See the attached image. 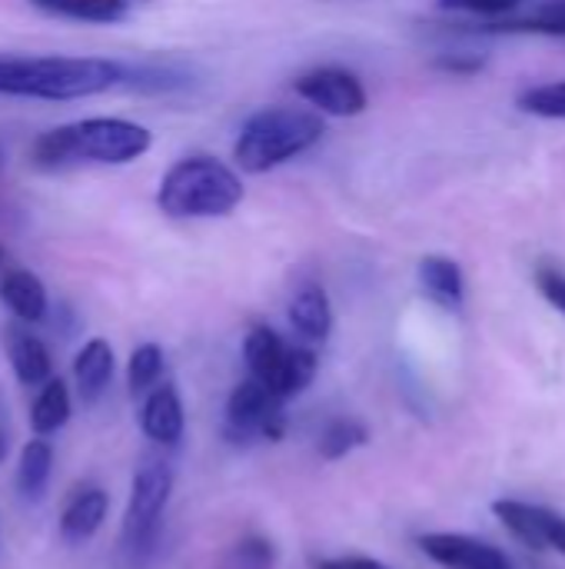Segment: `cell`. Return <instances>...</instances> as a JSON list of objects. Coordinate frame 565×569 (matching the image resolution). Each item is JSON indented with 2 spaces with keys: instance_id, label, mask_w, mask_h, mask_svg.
<instances>
[{
  "instance_id": "1",
  "label": "cell",
  "mask_w": 565,
  "mask_h": 569,
  "mask_svg": "<svg viewBox=\"0 0 565 569\" xmlns=\"http://www.w3.org/2000/svg\"><path fill=\"white\" fill-rule=\"evenodd\" d=\"M123 63L110 57H0V93L30 100H83L120 87Z\"/></svg>"
},
{
  "instance_id": "2",
  "label": "cell",
  "mask_w": 565,
  "mask_h": 569,
  "mask_svg": "<svg viewBox=\"0 0 565 569\" xmlns=\"http://www.w3.org/2000/svg\"><path fill=\"white\" fill-rule=\"evenodd\" d=\"M153 143V133L143 123L123 117H87L47 130L33 143V163L40 170H63L77 163H133Z\"/></svg>"
},
{
  "instance_id": "3",
  "label": "cell",
  "mask_w": 565,
  "mask_h": 569,
  "mask_svg": "<svg viewBox=\"0 0 565 569\" xmlns=\"http://www.w3.org/2000/svg\"><path fill=\"white\" fill-rule=\"evenodd\" d=\"M326 133L323 113L306 107H263L256 110L233 147L236 163L246 173H270L286 160L316 147Z\"/></svg>"
},
{
  "instance_id": "4",
  "label": "cell",
  "mask_w": 565,
  "mask_h": 569,
  "mask_svg": "<svg viewBox=\"0 0 565 569\" xmlns=\"http://www.w3.org/2000/svg\"><path fill=\"white\" fill-rule=\"evenodd\" d=\"M243 200V180L236 170L213 157H186L176 160L160 187H157V207L167 217L176 220H210L226 217Z\"/></svg>"
},
{
  "instance_id": "5",
  "label": "cell",
  "mask_w": 565,
  "mask_h": 569,
  "mask_svg": "<svg viewBox=\"0 0 565 569\" xmlns=\"http://www.w3.org/2000/svg\"><path fill=\"white\" fill-rule=\"evenodd\" d=\"M170 493H173L170 467L160 460H147L130 483V503H127V517H123V550L127 553L140 557V553L153 550Z\"/></svg>"
},
{
  "instance_id": "6",
  "label": "cell",
  "mask_w": 565,
  "mask_h": 569,
  "mask_svg": "<svg viewBox=\"0 0 565 569\" xmlns=\"http://www.w3.org/2000/svg\"><path fill=\"white\" fill-rule=\"evenodd\" d=\"M286 433V417H283V400H276L260 380H243L230 400H226V440L233 443H250L253 437L266 440H283Z\"/></svg>"
},
{
  "instance_id": "7",
  "label": "cell",
  "mask_w": 565,
  "mask_h": 569,
  "mask_svg": "<svg viewBox=\"0 0 565 569\" xmlns=\"http://www.w3.org/2000/svg\"><path fill=\"white\" fill-rule=\"evenodd\" d=\"M293 90L326 117H360L366 110V90L360 77L343 67H316L296 77Z\"/></svg>"
},
{
  "instance_id": "8",
  "label": "cell",
  "mask_w": 565,
  "mask_h": 569,
  "mask_svg": "<svg viewBox=\"0 0 565 569\" xmlns=\"http://www.w3.org/2000/svg\"><path fill=\"white\" fill-rule=\"evenodd\" d=\"M420 550L446 569H513V560L486 540L466 533H426Z\"/></svg>"
},
{
  "instance_id": "9",
  "label": "cell",
  "mask_w": 565,
  "mask_h": 569,
  "mask_svg": "<svg viewBox=\"0 0 565 569\" xmlns=\"http://www.w3.org/2000/svg\"><path fill=\"white\" fill-rule=\"evenodd\" d=\"M140 423H143V433L150 440H157L163 447H173L183 437V403H180L176 387H170V383L157 387L143 403Z\"/></svg>"
},
{
  "instance_id": "10",
  "label": "cell",
  "mask_w": 565,
  "mask_h": 569,
  "mask_svg": "<svg viewBox=\"0 0 565 569\" xmlns=\"http://www.w3.org/2000/svg\"><path fill=\"white\" fill-rule=\"evenodd\" d=\"M73 380H77V393L83 403L100 400V393L110 387L113 380V347L100 337L87 340L83 350L73 360Z\"/></svg>"
},
{
  "instance_id": "11",
  "label": "cell",
  "mask_w": 565,
  "mask_h": 569,
  "mask_svg": "<svg viewBox=\"0 0 565 569\" xmlns=\"http://www.w3.org/2000/svg\"><path fill=\"white\" fill-rule=\"evenodd\" d=\"M107 510H110V500H107L103 490H97V487L80 490V493L67 503V510H63V517H60V537H63L67 543H87V540L97 537V530L103 527Z\"/></svg>"
},
{
  "instance_id": "12",
  "label": "cell",
  "mask_w": 565,
  "mask_h": 569,
  "mask_svg": "<svg viewBox=\"0 0 565 569\" xmlns=\"http://www.w3.org/2000/svg\"><path fill=\"white\" fill-rule=\"evenodd\" d=\"M290 323L306 340H326L333 330V307L320 283H306L290 300Z\"/></svg>"
},
{
  "instance_id": "13",
  "label": "cell",
  "mask_w": 565,
  "mask_h": 569,
  "mask_svg": "<svg viewBox=\"0 0 565 569\" xmlns=\"http://www.w3.org/2000/svg\"><path fill=\"white\" fill-rule=\"evenodd\" d=\"M0 300L23 323H40L47 317V290H43L40 277H33L30 270H10V273H3V280H0Z\"/></svg>"
},
{
  "instance_id": "14",
  "label": "cell",
  "mask_w": 565,
  "mask_h": 569,
  "mask_svg": "<svg viewBox=\"0 0 565 569\" xmlns=\"http://www.w3.org/2000/svg\"><path fill=\"white\" fill-rule=\"evenodd\" d=\"M7 357L23 387H37L50 380V353L30 330H20V327L7 330Z\"/></svg>"
},
{
  "instance_id": "15",
  "label": "cell",
  "mask_w": 565,
  "mask_h": 569,
  "mask_svg": "<svg viewBox=\"0 0 565 569\" xmlns=\"http://www.w3.org/2000/svg\"><path fill=\"white\" fill-rule=\"evenodd\" d=\"M420 283L423 290L446 310L463 307V270L450 257H423L420 263Z\"/></svg>"
},
{
  "instance_id": "16",
  "label": "cell",
  "mask_w": 565,
  "mask_h": 569,
  "mask_svg": "<svg viewBox=\"0 0 565 569\" xmlns=\"http://www.w3.org/2000/svg\"><path fill=\"white\" fill-rule=\"evenodd\" d=\"M286 350L290 347L280 340L276 330L253 327L246 333V343H243V357H246V367H250L253 380H260L263 387H270L273 377H276V370H280V363H283V357H286Z\"/></svg>"
},
{
  "instance_id": "17",
  "label": "cell",
  "mask_w": 565,
  "mask_h": 569,
  "mask_svg": "<svg viewBox=\"0 0 565 569\" xmlns=\"http://www.w3.org/2000/svg\"><path fill=\"white\" fill-rule=\"evenodd\" d=\"M543 510L539 503H523V500H496L493 503V513L496 520L526 547L533 550H546L543 547Z\"/></svg>"
},
{
  "instance_id": "18",
  "label": "cell",
  "mask_w": 565,
  "mask_h": 569,
  "mask_svg": "<svg viewBox=\"0 0 565 569\" xmlns=\"http://www.w3.org/2000/svg\"><path fill=\"white\" fill-rule=\"evenodd\" d=\"M316 367H320V360H316L313 350L290 347L286 357H283V363H280V370H276V377H273V383H270L266 390H270L276 400H290V397L303 393V390L313 383Z\"/></svg>"
},
{
  "instance_id": "19",
  "label": "cell",
  "mask_w": 565,
  "mask_h": 569,
  "mask_svg": "<svg viewBox=\"0 0 565 569\" xmlns=\"http://www.w3.org/2000/svg\"><path fill=\"white\" fill-rule=\"evenodd\" d=\"M53 470V450L47 440H30L20 450V467H17V490L23 500H40V493L47 490Z\"/></svg>"
},
{
  "instance_id": "20",
  "label": "cell",
  "mask_w": 565,
  "mask_h": 569,
  "mask_svg": "<svg viewBox=\"0 0 565 569\" xmlns=\"http://www.w3.org/2000/svg\"><path fill=\"white\" fill-rule=\"evenodd\" d=\"M30 3L53 17L83 20V23H117L127 17V0H30Z\"/></svg>"
},
{
  "instance_id": "21",
  "label": "cell",
  "mask_w": 565,
  "mask_h": 569,
  "mask_svg": "<svg viewBox=\"0 0 565 569\" xmlns=\"http://www.w3.org/2000/svg\"><path fill=\"white\" fill-rule=\"evenodd\" d=\"M67 420H70V390L63 380H47L33 400L30 427L43 437V433H57Z\"/></svg>"
},
{
  "instance_id": "22",
  "label": "cell",
  "mask_w": 565,
  "mask_h": 569,
  "mask_svg": "<svg viewBox=\"0 0 565 569\" xmlns=\"http://www.w3.org/2000/svg\"><path fill=\"white\" fill-rule=\"evenodd\" d=\"M186 80L190 77L173 63H140V67H123L120 83H130L133 90H143V93H167V90L186 87Z\"/></svg>"
},
{
  "instance_id": "23",
  "label": "cell",
  "mask_w": 565,
  "mask_h": 569,
  "mask_svg": "<svg viewBox=\"0 0 565 569\" xmlns=\"http://www.w3.org/2000/svg\"><path fill=\"white\" fill-rule=\"evenodd\" d=\"M370 443V430L360 423V420H350V417H340L333 420L323 437H320V457L323 460H343L346 453L360 450Z\"/></svg>"
},
{
  "instance_id": "24",
  "label": "cell",
  "mask_w": 565,
  "mask_h": 569,
  "mask_svg": "<svg viewBox=\"0 0 565 569\" xmlns=\"http://www.w3.org/2000/svg\"><path fill=\"white\" fill-rule=\"evenodd\" d=\"M163 373V350L157 343H143L133 350L130 367H127V383L133 393H147Z\"/></svg>"
},
{
  "instance_id": "25",
  "label": "cell",
  "mask_w": 565,
  "mask_h": 569,
  "mask_svg": "<svg viewBox=\"0 0 565 569\" xmlns=\"http://www.w3.org/2000/svg\"><path fill=\"white\" fill-rule=\"evenodd\" d=\"M223 569H276V547L266 537H243L226 553Z\"/></svg>"
},
{
  "instance_id": "26",
  "label": "cell",
  "mask_w": 565,
  "mask_h": 569,
  "mask_svg": "<svg viewBox=\"0 0 565 569\" xmlns=\"http://www.w3.org/2000/svg\"><path fill=\"white\" fill-rule=\"evenodd\" d=\"M519 110L533 117H546V120H565V80L526 90L519 97Z\"/></svg>"
},
{
  "instance_id": "27",
  "label": "cell",
  "mask_w": 565,
  "mask_h": 569,
  "mask_svg": "<svg viewBox=\"0 0 565 569\" xmlns=\"http://www.w3.org/2000/svg\"><path fill=\"white\" fill-rule=\"evenodd\" d=\"M496 30H533V33L565 37V0H546L529 20H519V23H496Z\"/></svg>"
},
{
  "instance_id": "28",
  "label": "cell",
  "mask_w": 565,
  "mask_h": 569,
  "mask_svg": "<svg viewBox=\"0 0 565 569\" xmlns=\"http://www.w3.org/2000/svg\"><path fill=\"white\" fill-rule=\"evenodd\" d=\"M536 287H539V293H543L559 313H565V273L543 267V270L536 273Z\"/></svg>"
},
{
  "instance_id": "29",
  "label": "cell",
  "mask_w": 565,
  "mask_h": 569,
  "mask_svg": "<svg viewBox=\"0 0 565 569\" xmlns=\"http://www.w3.org/2000/svg\"><path fill=\"white\" fill-rule=\"evenodd\" d=\"M543 547L565 557V517L559 510H543Z\"/></svg>"
},
{
  "instance_id": "30",
  "label": "cell",
  "mask_w": 565,
  "mask_h": 569,
  "mask_svg": "<svg viewBox=\"0 0 565 569\" xmlns=\"http://www.w3.org/2000/svg\"><path fill=\"white\" fill-rule=\"evenodd\" d=\"M440 7L470 13H509L513 7H519V0H440Z\"/></svg>"
},
{
  "instance_id": "31",
  "label": "cell",
  "mask_w": 565,
  "mask_h": 569,
  "mask_svg": "<svg viewBox=\"0 0 565 569\" xmlns=\"http://www.w3.org/2000/svg\"><path fill=\"white\" fill-rule=\"evenodd\" d=\"M436 67L446 70V73H476V70L486 67V60L483 57H460V53L453 57V53H446V57L436 60Z\"/></svg>"
},
{
  "instance_id": "32",
  "label": "cell",
  "mask_w": 565,
  "mask_h": 569,
  "mask_svg": "<svg viewBox=\"0 0 565 569\" xmlns=\"http://www.w3.org/2000/svg\"><path fill=\"white\" fill-rule=\"evenodd\" d=\"M320 569H390L380 560H370V557H343V560H326L320 563Z\"/></svg>"
},
{
  "instance_id": "33",
  "label": "cell",
  "mask_w": 565,
  "mask_h": 569,
  "mask_svg": "<svg viewBox=\"0 0 565 569\" xmlns=\"http://www.w3.org/2000/svg\"><path fill=\"white\" fill-rule=\"evenodd\" d=\"M7 450H10V430H7V423H0V463L7 457Z\"/></svg>"
},
{
  "instance_id": "34",
  "label": "cell",
  "mask_w": 565,
  "mask_h": 569,
  "mask_svg": "<svg viewBox=\"0 0 565 569\" xmlns=\"http://www.w3.org/2000/svg\"><path fill=\"white\" fill-rule=\"evenodd\" d=\"M3 160H7V153H3V147H0V167H3Z\"/></svg>"
},
{
  "instance_id": "35",
  "label": "cell",
  "mask_w": 565,
  "mask_h": 569,
  "mask_svg": "<svg viewBox=\"0 0 565 569\" xmlns=\"http://www.w3.org/2000/svg\"><path fill=\"white\" fill-rule=\"evenodd\" d=\"M0 260H3V247H0Z\"/></svg>"
}]
</instances>
